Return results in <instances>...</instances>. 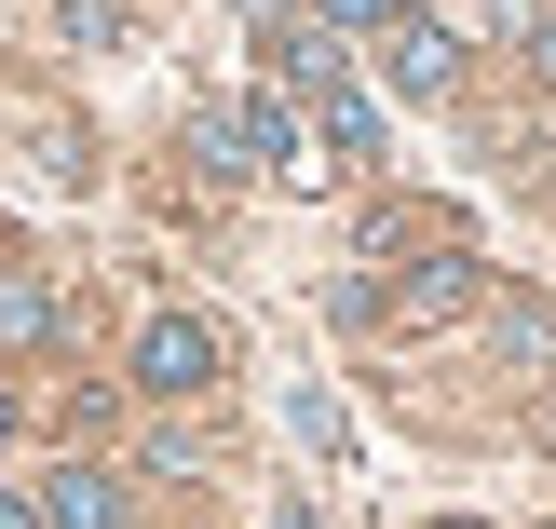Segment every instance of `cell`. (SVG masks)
Returning a JSON list of instances; mask_svg holds the SVG:
<instances>
[{
  "mask_svg": "<svg viewBox=\"0 0 556 529\" xmlns=\"http://www.w3.org/2000/svg\"><path fill=\"white\" fill-rule=\"evenodd\" d=\"M54 27H68L81 54H109V41H123V0H54Z\"/></svg>",
  "mask_w": 556,
  "mask_h": 529,
  "instance_id": "8",
  "label": "cell"
},
{
  "mask_svg": "<svg viewBox=\"0 0 556 529\" xmlns=\"http://www.w3.org/2000/svg\"><path fill=\"white\" fill-rule=\"evenodd\" d=\"M27 340H54V286L41 272H0V353H27Z\"/></svg>",
  "mask_w": 556,
  "mask_h": 529,
  "instance_id": "6",
  "label": "cell"
},
{
  "mask_svg": "<svg viewBox=\"0 0 556 529\" xmlns=\"http://www.w3.org/2000/svg\"><path fill=\"white\" fill-rule=\"evenodd\" d=\"M41 529H123V476H96V462L41 476Z\"/></svg>",
  "mask_w": 556,
  "mask_h": 529,
  "instance_id": "4",
  "label": "cell"
},
{
  "mask_svg": "<svg viewBox=\"0 0 556 529\" xmlns=\"http://www.w3.org/2000/svg\"><path fill=\"white\" fill-rule=\"evenodd\" d=\"M244 14H286V0H244Z\"/></svg>",
  "mask_w": 556,
  "mask_h": 529,
  "instance_id": "12",
  "label": "cell"
},
{
  "mask_svg": "<svg viewBox=\"0 0 556 529\" xmlns=\"http://www.w3.org/2000/svg\"><path fill=\"white\" fill-rule=\"evenodd\" d=\"M0 529H41V503H14V489H0Z\"/></svg>",
  "mask_w": 556,
  "mask_h": 529,
  "instance_id": "11",
  "label": "cell"
},
{
  "mask_svg": "<svg viewBox=\"0 0 556 529\" xmlns=\"http://www.w3.org/2000/svg\"><path fill=\"white\" fill-rule=\"evenodd\" d=\"M204 380H217V326L204 313H150L136 326V394L177 407V394H204Z\"/></svg>",
  "mask_w": 556,
  "mask_h": 529,
  "instance_id": "1",
  "label": "cell"
},
{
  "mask_svg": "<svg viewBox=\"0 0 556 529\" xmlns=\"http://www.w3.org/2000/svg\"><path fill=\"white\" fill-rule=\"evenodd\" d=\"M462 299H476V259H462V244H434V259L394 286V326H448Z\"/></svg>",
  "mask_w": 556,
  "mask_h": 529,
  "instance_id": "3",
  "label": "cell"
},
{
  "mask_svg": "<svg viewBox=\"0 0 556 529\" xmlns=\"http://www.w3.org/2000/svg\"><path fill=\"white\" fill-rule=\"evenodd\" d=\"M326 150H340V163H380V109L367 96H326Z\"/></svg>",
  "mask_w": 556,
  "mask_h": 529,
  "instance_id": "7",
  "label": "cell"
},
{
  "mask_svg": "<svg viewBox=\"0 0 556 529\" xmlns=\"http://www.w3.org/2000/svg\"><path fill=\"white\" fill-rule=\"evenodd\" d=\"M530 68H543V81H556V14H543V27H530Z\"/></svg>",
  "mask_w": 556,
  "mask_h": 529,
  "instance_id": "10",
  "label": "cell"
},
{
  "mask_svg": "<svg viewBox=\"0 0 556 529\" xmlns=\"http://www.w3.org/2000/svg\"><path fill=\"white\" fill-rule=\"evenodd\" d=\"M326 14H340V27H407L421 0H326Z\"/></svg>",
  "mask_w": 556,
  "mask_h": 529,
  "instance_id": "9",
  "label": "cell"
},
{
  "mask_svg": "<svg viewBox=\"0 0 556 529\" xmlns=\"http://www.w3.org/2000/svg\"><path fill=\"white\" fill-rule=\"evenodd\" d=\"M271 81H299V96H340V27H286V41H271Z\"/></svg>",
  "mask_w": 556,
  "mask_h": 529,
  "instance_id": "5",
  "label": "cell"
},
{
  "mask_svg": "<svg viewBox=\"0 0 556 529\" xmlns=\"http://www.w3.org/2000/svg\"><path fill=\"white\" fill-rule=\"evenodd\" d=\"M394 81H407V96H448V81H462V27L448 14H407L394 27Z\"/></svg>",
  "mask_w": 556,
  "mask_h": 529,
  "instance_id": "2",
  "label": "cell"
}]
</instances>
